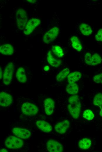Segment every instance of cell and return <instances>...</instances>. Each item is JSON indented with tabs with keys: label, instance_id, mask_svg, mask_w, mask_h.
I'll use <instances>...</instances> for the list:
<instances>
[{
	"label": "cell",
	"instance_id": "1",
	"mask_svg": "<svg viewBox=\"0 0 102 152\" xmlns=\"http://www.w3.org/2000/svg\"><path fill=\"white\" fill-rule=\"evenodd\" d=\"M68 111L72 117L77 118L80 115L81 104L79 96L76 95L70 96L68 100Z\"/></svg>",
	"mask_w": 102,
	"mask_h": 152
},
{
	"label": "cell",
	"instance_id": "2",
	"mask_svg": "<svg viewBox=\"0 0 102 152\" xmlns=\"http://www.w3.org/2000/svg\"><path fill=\"white\" fill-rule=\"evenodd\" d=\"M16 18L17 26L20 30H24L27 22L28 16L25 11L19 8L17 11Z\"/></svg>",
	"mask_w": 102,
	"mask_h": 152
},
{
	"label": "cell",
	"instance_id": "3",
	"mask_svg": "<svg viewBox=\"0 0 102 152\" xmlns=\"http://www.w3.org/2000/svg\"><path fill=\"white\" fill-rule=\"evenodd\" d=\"M4 144L7 148L16 149L22 147L23 145V142L22 139L18 137L11 136L6 139Z\"/></svg>",
	"mask_w": 102,
	"mask_h": 152
},
{
	"label": "cell",
	"instance_id": "4",
	"mask_svg": "<svg viewBox=\"0 0 102 152\" xmlns=\"http://www.w3.org/2000/svg\"><path fill=\"white\" fill-rule=\"evenodd\" d=\"M14 65L12 62L9 63L4 69L3 75V82L5 85H9L12 80Z\"/></svg>",
	"mask_w": 102,
	"mask_h": 152
},
{
	"label": "cell",
	"instance_id": "5",
	"mask_svg": "<svg viewBox=\"0 0 102 152\" xmlns=\"http://www.w3.org/2000/svg\"><path fill=\"white\" fill-rule=\"evenodd\" d=\"M23 113L26 115L33 116L36 115L38 112L37 106L32 103L25 102L23 103L21 107Z\"/></svg>",
	"mask_w": 102,
	"mask_h": 152
},
{
	"label": "cell",
	"instance_id": "6",
	"mask_svg": "<svg viewBox=\"0 0 102 152\" xmlns=\"http://www.w3.org/2000/svg\"><path fill=\"white\" fill-rule=\"evenodd\" d=\"M84 59L86 64L91 66H95L100 63L102 60L101 56L98 54L95 53L92 55L89 52L86 53Z\"/></svg>",
	"mask_w": 102,
	"mask_h": 152
},
{
	"label": "cell",
	"instance_id": "7",
	"mask_svg": "<svg viewBox=\"0 0 102 152\" xmlns=\"http://www.w3.org/2000/svg\"><path fill=\"white\" fill-rule=\"evenodd\" d=\"M59 32V29L54 27L47 32L44 35L43 41L47 44L53 42L57 37Z\"/></svg>",
	"mask_w": 102,
	"mask_h": 152
},
{
	"label": "cell",
	"instance_id": "8",
	"mask_svg": "<svg viewBox=\"0 0 102 152\" xmlns=\"http://www.w3.org/2000/svg\"><path fill=\"white\" fill-rule=\"evenodd\" d=\"M40 23V20L38 19L34 18L30 19L28 21L23 30L24 33L27 35L30 34Z\"/></svg>",
	"mask_w": 102,
	"mask_h": 152
},
{
	"label": "cell",
	"instance_id": "9",
	"mask_svg": "<svg viewBox=\"0 0 102 152\" xmlns=\"http://www.w3.org/2000/svg\"><path fill=\"white\" fill-rule=\"evenodd\" d=\"M46 147L47 150L50 152H61L63 151L62 145L54 140H48L47 142Z\"/></svg>",
	"mask_w": 102,
	"mask_h": 152
},
{
	"label": "cell",
	"instance_id": "10",
	"mask_svg": "<svg viewBox=\"0 0 102 152\" xmlns=\"http://www.w3.org/2000/svg\"><path fill=\"white\" fill-rule=\"evenodd\" d=\"M12 132L16 136L23 139H28L31 134L29 130L21 127L14 128L13 129Z\"/></svg>",
	"mask_w": 102,
	"mask_h": 152
},
{
	"label": "cell",
	"instance_id": "11",
	"mask_svg": "<svg viewBox=\"0 0 102 152\" xmlns=\"http://www.w3.org/2000/svg\"><path fill=\"white\" fill-rule=\"evenodd\" d=\"M13 98L11 96L4 92L0 93V105L3 107H6L12 103Z\"/></svg>",
	"mask_w": 102,
	"mask_h": 152
},
{
	"label": "cell",
	"instance_id": "12",
	"mask_svg": "<svg viewBox=\"0 0 102 152\" xmlns=\"http://www.w3.org/2000/svg\"><path fill=\"white\" fill-rule=\"evenodd\" d=\"M70 122L65 120L57 123L55 127V131L60 134L65 133L69 127Z\"/></svg>",
	"mask_w": 102,
	"mask_h": 152
},
{
	"label": "cell",
	"instance_id": "13",
	"mask_svg": "<svg viewBox=\"0 0 102 152\" xmlns=\"http://www.w3.org/2000/svg\"><path fill=\"white\" fill-rule=\"evenodd\" d=\"M45 111L46 114L48 115L52 114L55 106V102L51 98L46 99L44 102Z\"/></svg>",
	"mask_w": 102,
	"mask_h": 152
},
{
	"label": "cell",
	"instance_id": "14",
	"mask_svg": "<svg viewBox=\"0 0 102 152\" xmlns=\"http://www.w3.org/2000/svg\"><path fill=\"white\" fill-rule=\"evenodd\" d=\"M37 127L40 130L46 133L51 132L52 127L51 125L46 121L44 120H38L36 122Z\"/></svg>",
	"mask_w": 102,
	"mask_h": 152
},
{
	"label": "cell",
	"instance_id": "15",
	"mask_svg": "<svg viewBox=\"0 0 102 152\" xmlns=\"http://www.w3.org/2000/svg\"><path fill=\"white\" fill-rule=\"evenodd\" d=\"M47 59L49 63L55 68H57L60 66L62 63L61 60L55 58L50 51L47 53Z\"/></svg>",
	"mask_w": 102,
	"mask_h": 152
},
{
	"label": "cell",
	"instance_id": "16",
	"mask_svg": "<svg viewBox=\"0 0 102 152\" xmlns=\"http://www.w3.org/2000/svg\"><path fill=\"white\" fill-rule=\"evenodd\" d=\"M14 51L13 46L9 44H5L0 46V53L5 55H11Z\"/></svg>",
	"mask_w": 102,
	"mask_h": 152
},
{
	"label": "cell",
	"instance_id": "17",
	"mask_svg": "<svg viewBox=\"0 0 102 152\" xmlns=\"http://www.w3.org/2000/svg\"><path fill=\"white\" fill-rule=\"evenodd\" d=\"M16 77L18 81L21 83H25L27 80V78L24 69L22 67L19 68L17 70Z\"/></svg>",
	"mask_w": 102,
	"mask_h": 152
},
{
	"label": "cell",
	"instance_id": "18",
	"mask_svg": "<svg viewBox=\"0 0 102 152\" xmlns=\"http://www.w3.org/2000/svg\"><path fill=\"white\" fill-rule=\"evenodd\" d=\"M82 74L79 72L74 71L69 74L67 76V81L69 83H75L81 78Z\"/></svg>",
	"mask_w": 102,
	"mask_h": 152
},
{
	"label": "cell",
	"instance_id": "19",
	"mask_svg": "<svg viewBox=\"0 0 102 152\" xmlns=\"http://www.w3.org/2000/svg\"><path fill=\"white\" fill-rule=\"evenodd\" d=\"M93 103L94 105L99 107L100 109L99 115L102 117V93H99L95 96Z\"/></svg>",
	"mask_w": 102,
	"mask_h": 152
},
{
	"label": "cell",
	"instance_id": "20",
	"mask_svg": "<svg viewBox=\"0 0 102 152\" xmlns=\"http://www.w3.org/2000/svg\"><path fill=\"white\" fill-rule=\"evenodd\" d=\"M66 91L69 94L76 95L79 91L78 86L75 83H69L66 87Z\"/></svg>",
	"mask_w": 102,
	"mask_h": 152
},
{
	"label": "cell",
	"instance_id": "21",
	"mask_svg": "<svg viewBox=\"0 0 102 152\" xmlns=\"http://www.w3.org/2000/svg\"><path fill=\"white\" fill-rule=\"evenodd\" d=\"M70 72L68 68H65L62 70L57 75L56 77V81L58 82H61L64 81L67 77Z\"/></svg>",
	"mask_w": 102,
	"mask_h": 152
},
{
	"label": "cell",
	"instance_id": "22",
	"mask_svg": "<svg viewBox=\"0 0 102 152\" xmlns=\"http://www.w3.org/2000/svg\"><path fill=\"white\" fill-rule=\"evenodd\" d=\"M72 45L73 47L76 51H81L82 47L79 38L76 36H73L71 38Z\"/></svg>",
	"mask_w": 102,
	"mask_h": 152
},
{
	"label": "cell",
	"instance_id": "23",
	"mask_svg": "<svg viewBox=\"0 0 102 152\" xmlns=\"http://www.w3.org/2000/svg\"><path fill=\"white\" fill-rule=\"evenodd\" d=\"M79 29L81 33L84 35H89L92 32L91 28L86 24H81L79 26Z\"/></svg>",
	"mask_w": 102,
	"mask_h": 152
},
{
	"label": "cell",
	"instance_id": "24",
	"mask_svg": "<svg viewBox=\"0 0 102 152\" xmlns=\"http://www.w3.org/2000/svg\"><path fill=\"white\" fill-rule=\"evenodd\" d=\"M91 144V141L89 139L85 138L80 140L79 142V147L82 149L86 150L89 148Z\"/></svg>",
	"mask_w": 102,
	"mask_h": 152
},
{
	"label": "cell",
	"instance_id": "25",
	"mask_svg": "<svg viewBox=\"0 0 102 152\" xmlns=\"http://www.w3.org/2000/svg\"><path fill=\"white\" fill-rule=\"evenodd\" d=\"M52 50L53 53L59 58L62 57L64 55L62 49L59 46L56 45L53 46Z\"/></svg>",
	"mask_w": 102,
	"mask_h": 152
},
{
	"label": "cell",
	"instance_id": "26",
	"mask_svg": "<svg viewBox=\"0 0 102 152\" xmlns=\"http://www.w3.org/2000/svg\"><path fill=\"white\" fill-rule=\"evenodd\" d=\"M94 115L93 112L90 110H85L83 114V117L88 120H92L94 117Z\"/></svg>",
	"mask_w": 102,
	"mask_h": 152
},
{
	"label": "cell",
	"instance_id": "27",
	"mask_svg": "<svg viewBox=\"0 0 102 152\" xmlns=\"http://www.w3.org/2000/svg\"><path fill=\"white\" fill-rule=\"evenodd\" d=\"M93 80L96 83L102 84V73L95 75Z\"/></svg>",
	"mask_w": 102,
	"mask_h": 152
},
{
	"label": "cell",
	"instance_id": "28",
	"mask_svg": "<svg viewBox=\"0 0 102 152\" xmlns=\"http://www.w3.org/2000/svg\"><path fill=\"white\" fill-rule=\"evenodd\" d=\"M96 40L102 42V29H100L95 36Z\"/></svg>",
	"mask_w": 102,
	"mask_h": 152
},
{
	"label": "cell",
	"instance_id": "29",
	"mask_svg": "<svg viewBox=\"0 0 102 152\" xmlns=\"http://www.w3.org/2000/svg\"><path fill=\"white\" fill-rule=\"evenodd\" d=\"M50 68L48 66H46L44 67V70L45 71H47L49 70Z\"/></svg>",
	"mask_w": 102,
	"mask_h": 152
},
{
	"label": "cell",
	"instance_id": "30",
	"mask_svg": "<svg viewBox=\"0 0 102 152\" xmlns=\"http://www.w3.org/2000/svg\"><path fill=\"white\" fill-rule=\"evenodd\" d=\"M0 79H1L2 78V71L1 69V67H0Z\"/></svg>",
	"mask_w": 102,
	"mask_h": 152
},
{
	"label": "cell",
	"instance_id": "31",
	"mask_svg": "<svg viewBox=\"0 0 102 152\" xmlns=\"http://www.w3.org/2000/svg\"><path fill=\"white\" fill-rule=\"evenodd\" d=\"M0 152H8L7 150L5 148H3L0 150Z\"/></svg>",
	"mask_w": 102,
	"mask_h": 152
}]
</instances>
